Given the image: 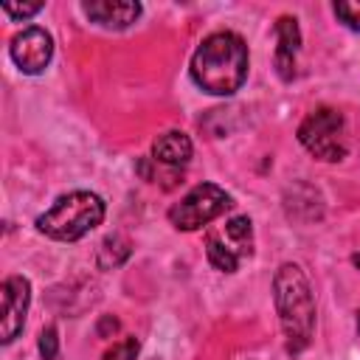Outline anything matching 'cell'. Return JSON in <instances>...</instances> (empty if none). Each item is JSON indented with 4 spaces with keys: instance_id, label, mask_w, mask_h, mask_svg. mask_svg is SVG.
<instances>
[{
    "instance_id": "277c9868",
    "label": "cell",
    "mask_w": 360,
    "mask_h": 360,
    "mask_svg": "<svg viewBox=\"0 0 360 360\" xmlns=\"http://www.w3.org/2000/svg\"><path fill=\"white\" fill-rule=\"evenodd\" d=\"M298 141L301 146L315 155L318 160L335 163L346 158L349 149V135H346V118L335 107H318L312 110L301 127H298Z\"/></svg>"
},
{
    "instance_id": "9a60e30c",
    "label": "cell",
    "mask_w": 360,
    "mask_h": 360,
    "mask_svg": "<svg viewBox=\"0 0 360 360\" xmlns=\"http://www.w3.org/2000/svg\"><path fill=\"white\" fill-rule=\"evenodd\" d=\"M138 349H141L138 338H124L121 343H115L112 349L104 352V360H135L138 357Z\"/></svg>"
},
{
    "instance_id": "8fae6325",
    "label": "cell",
    "mask_w": 360,
    "mask_h": 360,
    "mask_svg": "<svg viewBox=\"0 0 360 360\" xmlns=\"http://www.w3.org/2000/svg\"><path fill=\"white\" fill-rule=\"evenodd\" d=\"M239 259H248L253 253V222L250 217H233L225 222V236H219Z\"/></svg>"
},
{
    "instance_id": "5b68a950",
    "label": "cell",
    "mask_w": 360,
    "mask_h": 360,
    "mask_svg": "<svg viewBox=\"0 0 360 360\" xmlns=\"http://www.w3.org/2000/svg\"><path fill=\"white\" fill-rule=\"evenodd\" d=\"M231 205H233V200L225 188H219L217 183H200L180 202H174L169 208V222L177 231H197V228L214 222L217 217H222Z\"/></svg>"
},
{
    "instance_id": "5bb4252c",
    "label": "cell",
    "mask_w": 360,
    "mask_h": 360,
    "mask_svg": "<svg viewBox=\"0 0 360 360\" xmlns=\"http://www.w3.org/2000/svg\"><path fill=\"white\" fill-rule=\"evenodd\" d=\"M332 11H335V17H338L346 28L360 31V0H338V3L332 6Z\"/></svg>"
},
{
    "instance_id": "3957f363",
    "label": "cell",
    "mask_w": 360,
    "mask_h": 360,
    "mask_svg": "<svg viewBox=\"0 0 360 360\" xmlns=\"http://www.w3.org/2000/svg\"><path fill=\"white\" fill-rule=\"evenodd\" d=\"M104 200L93 191H70L53 200V205L37 217V231L56 242H76L87 236L104 219Z\"/></svg>"
},
{
    "instance_id": "ac0fdd59",
    "label": "cell",
    "mask_w": 360,
    "mask_h": 360,
    "mask_svg": "<svg viewBox=\"0 0 360 360\" xmlns=\"http://www.w3.org/2000/svg\"><path fill=\"white\" fill-rule=\"evenodd\" d=\"M96 332H98V338H110L112 332H118V321H115L112 315H104V318L98 321V326H96Z\"/></svg>"
},
{
    "instance_id": "6da1fadb",
    "label": "cell",
    "mask_w": 360,
    "mask_h": 360,
    "mask_svg": "<svg viewBox=\"0 0 360 360\" xmlns=\"http://www.w3.org/2000/svg\"><path fill=\"white\" fill-rule=\"evenodd\" d=\"M250 56L248 45L233 31L208 34L191 56V79L211 96H233L248 79Z\"/></svg>"
},
{
    "instance_id": "8992f818",
    "label": "cell",
    "mask_w": 360,
    "mask_h": 360,
    "mask_svg": "<svg viewBox=\"0 0 360 360\" xmlns=\"http://www.w3.org/2000/svg\"><path fill=\"white\" fill-rule=\"evenodd\" d=\"M8 53L14 59V65L34 76V73H42L53 56V39L45 28L39 25H31V28H22L20 34L11 37V45H8Z\"/></svg>"
},
{
    "instance_id": "7c38bea8",
    "label": "cell",
    "mask_w": 360,
    "mask_h": 360,
    "mask_svg": "<svg viewBox=\"0 0 360 360\" xmlns=\"http://www.w3.org/2000/svg\"><path fill=\"white\" fill-rule=\"evenodd\" d=\"M132 253V245L127 236L121 233H110L104 236V242L98 245V267L101 270H112V267H121Z\"/></svg>"
},
{
    "instance_id": "30bf717a",
    "label": "cell",
    "mask_w": 360,
    "mask_h": 360,
    "mask_svg": "<svg viewBox=\"0 0 360 360\" xmlns=\"http://www.w3.org/2000/svg\"><path fill=\"white\" fill-rule=\"evenodd\" d=\"M191 155H194L191 138L180 129H169V132L158 135L152 143V158L166 166H186L191 160Z\"/></svg>"
},
{
    "instance_id": "7a4b0ae2",
    "label": "cell",
    "mask_w": 360,
    "mask_h": 360,
    "mask_svg": "<svg viewBox=\"0 0 360 360\" xmlns=\"http://www.w3.org/2000/svg\"><path fill=\"white\" fill-rule=\"evenodd\" d=\"M273 298L287 340V352L298 354L309 346L315 329V298L307 273L295 262H284L273 276Z\"/></svg>"
},
{
    "instance_id": "52a82bcc",
    "label": "cell",
    "mask_w": 360,
    "mask_h": 360,
    "mask_svg": "<svg viewBox=\"0 0 360 360\" xmlns=\"http://www.w3.org/2000/svg\"><path fill=\"white\" fill-rule=\"evenodd\" d=\"M0 301H3V315H0V340L11 343L22 326H25V312L31 304V284L22 276H8L0 287Z\"/></svg>"
},
{
    "instance_id": "4fadbf2b",
    "label": "cell",
    "mask_w": 360,
    "mask_h": 360,
    "mask_svg": "<svg viewBox=\"0 0 360 360\" xmlns=\"http://www.w3.org/2000/svg\"><path fill=\"white\" fill-rule=\"evenodd\" d=\"M205 256H208L211 267L219 270V273H236V267H239V262H242V259L219 239V233H208V236H205Z\"/></svg>"
},
{
    "instance_id": "9c48e42d",
    "label": "cell",
    "mask_w": 360,
    "mask_h": 360,
    "mask_svg": "<svg viewBox=\"0 0 360 360\" xmlns=\"http://www.w3.org/2000/svg\"><path fill=\"white\" fill-rule=\"evenodd\" d=\"M276 39H278V48H276V70L284 82H290L295 76V56L301 51V28H298V20L290 17V14H281L276 20Z\"/></svg>"
},
{
    "instance_id": "2e32d148",
    "label": "cell",
    "mask_w": 360,
    "mask_h": 360,
    "mask_svg": "<svg viewBox=\"0 0 360 360\" xmlns=\"http://www.w3.org/2000/svg\"><path fill=\"white\" fill-rule=\"evenodd\" d=\"M39 354H42V360H56V354H59V332H56V326H45L39 332Z\"/></svg>"
},
{
    "instance_id": "ba28073f",
    "label": "cell",
    "mask_w": 360,
    "mask_h": 360,
    "mask_svg": "<svg viewBox=\"0 0 360 360\" xmlns=\"http://www.w3.org/2000/svg\"><path fill=\"white\" fill-rule=\"evenodd\" d=\"M82 11L96 25L121 31V28H129L141 17V3H132V0H90V3L82 6Z\"/></svg>"
},
{
    "instance_id": "e0dca14e",
    "label": "cell",
    "mask_w": 360,
    "mask_h": 360,
    "mask_svg": "<svg viewBox=\"0 0 360 360\" xmlns=\"http://www.w3.org/2000/svg\"><path fill=\"white\" fill-rule=\"evenodd\" d=\"M45 6L42 3H22V6H14V3H3V14H8L11 20H28L34 14H39Z\"/></svg>"
},
{
    "instance_id": "ffe728a7",
    "label": "cell",
    "mask_w": 360,
    "mask_h": 360,
    "mask_svg": "<svg viewBox=\"0 0 360 360\" xmlns=\"http://www.w3.org/2000/svg\"><path fill=\"white\" fill-rule=\"evenodd\" d=\"M357 332H360V312H357Z\"/></svg>"
},
{
    "instance_id": "d6986e66",
    "label": "cell",
    "mask_w": 360,
    "mask_h": 360,
    "mask_svg": "<svg viewBox=\"0 0 360 360\" xmlns=\"http://www.w3.org/2000/svg\"><path fill=\"white\" fill-rule=\"evenodd\" d=\"M352 264H354V267L360 270V253H354V256H352Z\"/></svg>"
}]
</instances>
